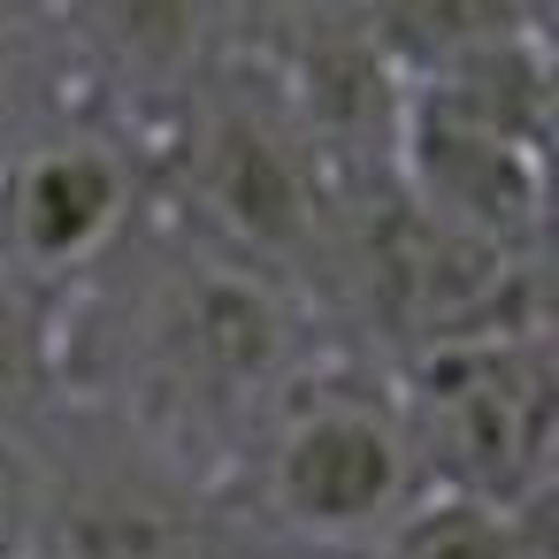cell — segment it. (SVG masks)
<instances>
[{
  "mask_svg": "<svg viewBox=\"0 0 559 559\" xmlns=\"http://www.w3.org/2000/svg\"><path fill=\"white\" fill-rule=\"evenodd\" d=\"M314 299L162 207L62 292V406L108 414L207 490L253 421L330 353Z\"/></svg>",
  "mask_w": 559,
  "mask_h": 559,
  "instance_id": "1",
  "label": "cell"
},
{
  "mask_svg": "<svg viewBox=\"0 0 559 559\" xmlns=\"http://www.w3.org/2000/svg\"><path fill=\"white\" fill-rule=\"evenodd\" d=\"M337 185L345 177L253 55H238L200 100H185L154 131V207L299 292L322 253Z\"/></svg>",
  "mask_w": 559,
  "mask_h": 559,
  "instance_id": "2",
  "label": "cell"
},
{
  "mask_svg": "<svg viewBox=\"0 0 559 559\" xmlns=\"http://www.w3.org/2000/svg\"><path fill=\"white\" fill-rule=\"evenodd\" d=\"M215 498H230L253 521H276L292 536H322V544H376L414 498H429L399 399H391V368L330 345L238 444V460L223 467Z\"/></svg>",
  "mask_w": 559,
  "mask_h": 559,
  "instance_id": "3",
  "label": "cell"
},
{
  "mask_svg": "<svg viewBox=\"0 0 559 559\" xmlns=\"http://www.w3.org/2000/svg\"><path fill=\"white\" fill-rule=\"evenodd\" d=\"M391 399L429 490L506 513L551 506L559 475V368L551 330L437 345L391 368Z\"/></svg>",
  "mask_w": 559,
  "mask_h": 559,
  "instance_id": "4",
  "label": "cell"
},
{
  "mask_svg": "<svg viewBox=\"0 0 559 559\" xmlns=\"http://www.w3.org/2000/svg\"><path fill=\"white\" fill-rule=\"evenodd\" d=\"M154 215V139L100 100L55 108L0 162V269L70 292Z\"/></svg>",
  "mask_w": 559,
  "mask_h": 559,
  "instance_id": "5",
  "label": "cell"
},
{
  "mask_svg": "<svg viewBox=\"0 0 559 559\" xmlns=\"http://www.w3.org/2000/svg\"><path fill=\"white\" fill-rule=\"evenodd\" d=\"M32 460L39 490L16 559H207L215 490L108 414L55 406Z\"/></svg>",
  "mask_w": 559,
  "mask_h": 559,
  "instance_id": "6",
  "label": "cell"
},
{
  "mask_svg": "<svg viewBox=\"0 0 559 559\" xmlns=\"http://www.w3.org/2000/svg\"><path fill=\"white\" fill-rule=\"evenodd\" d=\"M85 100L162 131L246 55V0H39Z\"/></svg>",
  "mask_w": 559,
  "mask_h": 559,
  "instance_id": "7",
  "label": "cell"
},
{
  "mask_svg": "<svg viewBox=\"0 0 559 559\" xmlns=\"http://www.w3.org/2000/svg\"><path fill=\"white\" fill-rule=\"evenodd\" d=\"M391 185L452 238L506 261H544V139L467 116L437 93H406Z\"/></svg>",
  "mask_w": 559,
  "mask_h": 559,
  "instance_id": "8",
  "label": "cell"
},
{
  "mask_svg": "<svg viewBox=\"0 0 559 559\" xmlns=\"http://www.w3.org/2000/svg\"><path fill=\"white\" fill-rule=\"evenodd\" d=\"M544 536H551V506L506 513L483 498L429 490L376 536V559H544L551 551Z\"/></svg>",
  "mask_w": 559,
  "mask_h": 559,
  "instance_id": "9",
  "label": "cell"
},
{
  "mask_svg": "<svg viewBox=\"0 0 559 559\" xmlns=\"http://www.w3.org/2000/svg\"><path fill=\"white\" fill-rule=\"evenodd\" d=\"M70 100H78V78H70V62L39 16V0L0 9V162Z\"/></svg>",
  "mask_w": 559,
  "mask_h": 559,
  "instance_id": "10",
  "label": "cell"
},
{
  "mask_svg": "<svg viewBox=\"0 0 559 559\" xmlns=\"http://www.w3.org/2000/svg\"><path fill=\"white\" fill-rule=\"evenodd\" d=\"M207 559H376V544H322V536H292V528L253 521V513H238L230 498H215Z\"/></svg>",
  "mask_w": 559,
  "mask_h": 559,
  "instance_id": "11",
  "label": "cell"
},
{
  "mask_svg": "<svg viewBox=\"0 0 559 559\" xmlns=\"http://www.w3.org/2000/svg\"><path fill=\"white\" fill-rule=\"evenodd\" d=\"M0 9H16V0H0Z\"/></svg>",
  "mask_w": 559,
  "mask_h": 559,
  "instance_id": "12",
  "label": "cell"
}]
</instances>
